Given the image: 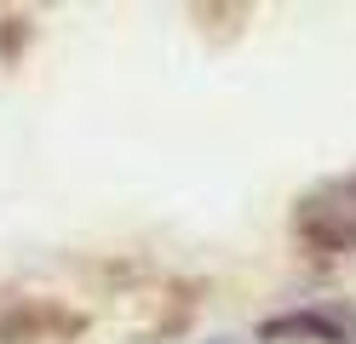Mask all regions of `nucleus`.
Returning <instances> with one entry per match:
<instances>
[{"label": "nucleus", "instance_id": "f03ea898", "mask_svg": "<svg viewBox=\"0 0 356 344\" xmlns=\"http://www.w3.org/2000/svg\"><path fill=\"white\" fill-rule=\"evenodd\" d=\"M264 344L276 338H322V344H356V316H333V310H299V316H270L259 327Z\"/></svg>", "mask_w": 356, "mask_h": 344}, {"label": "nucleus", "instance_id": "7ed1b4c3", "mask_svg": "<svg viewBox=\"0 0 356 344\" xmlns=\"http://www.w3.org/2000/svg\"><path fill=\"white\" fill-rule=\"evenodd\" d=\"M52 321H58V316H52L47 304H17L12 316H0V344H29L35 333H47Z\"/></svg>", "mask_w": 356, "mask_h": 344}, {"label": "nucleus", "instance_id": "f257e3e1", "mask_svg": "<svg viewBox=\"0 0 356 344\" xmlns=\"http://www.w3.org/2000/svg\"><path fill=\"white\" fill-rule=\"evenodd\" d=\"M293 229L322 252H356V172L310 190L293 206Z\"/></svg>", "mask_w": 356, "mask_h": 344}]
</instances>
